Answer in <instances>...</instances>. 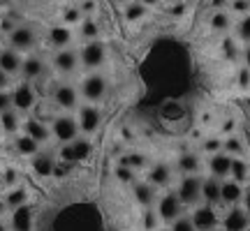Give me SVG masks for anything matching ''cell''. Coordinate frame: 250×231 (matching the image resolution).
Returning a JSON list of instances; mask_svg holds the SVG:
<instances>
[{
    "label": "cell",
    "mask_w": 250,
    "mask_h": 231,
    "mask_svg": "<svg viewBox=\"0 0 250 231\" xmlns=\"http://www.w3.org/2000/svg\"><path fill=\"white\" fill-rule=\"evenodd\" d=\"M51 139L61 143H67L72 139H77L79 136V123H77V116H72L70 111H62V114H56L51 118Z\"/></svg>",
    "instance_id": "obj_1"
},
{
    "label": "cell",
    "mask_w": 250,
    "mask_h": 231,
    "mask_svg": "<svg viewBox=\"0 0 250 231\" xmlns=\"http://www.w3.org/2000/svg\"><path fill=\"white\" fill-rule=\"evenodd\" d=\"M107 93H109V81H107V77L100 74L98 70L86 74L79 83V95L86 99V102H93V104H95V102H102V99L107 97Z\"/></svg>",
    "instance_id": "obj_2"
},
{
    "label": "cell",
    "mask_w": 250,
    "mask_h": 231,
    "mask_svg": "<svg viewBox=\"0 0 250 231\" xmlns=\"http://www.w3.org/2000/svg\"><path fill=\"white\" fill-rule=\"evenodd\" d=\"M79 60H81V67L88 72H95L100 70L104 62H107V44L102 39H88L83 42L79 49Z\"/></svg>",
    "instance_id": "obj_3"
},
{
    "label": "cell",
    "mask_w": 250,
    "mask_h": 231,
    "mask_svg": "<svg viewBox=\"0 0 250 231\" xmlns=\"http://www.w3.org/2000/svg\"><path fill=\"white\" fill-rule=\"evenodd\" d=\"M90 155H93V141H90L86 134L77 136V139H72L67 143H62L61 151H58V157L62 162H70V164H81V162L88 160Z\"/></svg>",
    "instance_id": "obj_4"
},
{
    "label": "cell",
    "mask_w": 250,
    "mask_h": 231,
    "mask_svg": "<svg viewBox=\"0 0 250 231\" xmlns=\"http://www.w3.org/2000/svg\"><path fill=\"white\" fill-rule=\"evenodd\" d=\"M202 180L204 178L197 176V173H186V176L179 180V185H176V194H179L181 204L186 206V208H192L202 201Z\"/></svg>",
    "instance_id": "obj_5"
},
{
    "label": "cell",
    "mask_w": 250,
    "mask_h": 231,
    "mask_svg": "<svg viewBox=\"0 0 250 231\" xmlns=\"http://www.w3.org/2000/svg\"><path fill=\"white\" fill-rule=\"evenodd\" d=\"M190 220H192V224H195L197 231L218 229V227H220V213H218V206H211V204L199 201L197 206H192Z\"/></svg>",
    "instance_id": "obj_6"
},
{
    "label": "cell",
    "mask_w": 250,
    "mask_h": 231,
    "mask_svg": "<svg viewBox=\"0 0 250 231\" xmlns=\"http://www.w3.org/2000/svg\"><path fill=\"white\" fill-rule=\"evenodd\" d=\"M77 123H79V132L90 136L100 130L102 125V111H100L98 104L93 102H86V104H79L77 107Z\"/></svg>",
    "instance_id": "obj_7"
},
{
    "label": "cell",
    "mask_w": 250,
    "mask_h": 231,
    "mask_svg": "<svg viewBox=\"0 0 250 231\" xmlns=\"http://www.w3.org/2000/svg\"><path fill=\"white\" fill-rule=\"evenodd\" d=\"M37 104L35 86L30 81H21L12 90V109H17L19 114H30Z\"/></svg>",
    "instance_id": "obj_8"
},
{
    "label": "cell",
    "mask_w": 250,
    "mask_h": 231,
    "mask_svg": "<svg viewBox=\"0 0 250 231\" xmlns=\"http://www.w3.org/2000/svg\"><path fill=\"white\" fill-rule=\"evenodd\" d=\"M79 88L77 86H72V83H56L54 93H51V102H54V107H58L61 111H77L79 107Z\"/></svg>",
    "instance_id": "obj_9"
},
{
    "label": "cell",
    "mask_w": 250,
    "mask_h": 231,
    "mask_svg": "<svg viewBox=\"0 0 250 231\" xmlns=\"http://www.w3.org/2000/svg\"><path fill=\"white\" fill-rule=\"evenodd\" d=\"M9 46L17 49L19 54H26V51H33L37 44V30L28 23H17V28L7 35Z\"/></svg>",
    "instance_id": "obj_10"
},
{
    "label": "cell",
    "mask_w": 250,
    "mask_h": 231,
    "mask_svg": "<svg viewBox=\"0 0 250 231\" xmlns=\"http://www.w3.org/2000/svg\"><path fill=\"white\" fill-rule=\"evenodd\" d=\"M51 67H54L58 74L62 77H70L81 67L79 60V51L72 49V46H65V49H56L54 58H51Z\"/></svg>",
    "instance_id": "obj_11"
},
{
    "label": "cell",
    "mask_w": 250,
    "mask_h": 231,
    "mask_svg": "<svg viewBox=\"0 0 250 231\" xmlns=\"http://www.w3.org/2000/svg\"><path fill=\"white\" fill-rule=\"evenodd\" d=\"M183 208H186V206L181 204V199L176 192H165V194L158 196V201H155V213L160 217V222H167V224H169L171 220H176L179 215H183Z\"/></svg>",
    "instance_id": "obj_12"
},
{
    "label": "cell",
    "mask_w": 250,
    "mask_h": 231,
    "mask_svg": "<svg viewBox=\"0 0 250 231\" xmlns=\"http://www.w3.org/2000/svg\"><path fill=\"white\" fill-rule=\"evenodd\" d=\"M250 227V215L243 211V206H229L227 213L220 217V229L223 231H246Z\"/></svg>",
    "instance_id": "obj_13"
},
{
    "label": "cell",
    "mask_w": 250,
    "mask_h": 231,
    "mask_svg": "<svg viewBox=\"0 0 250 231\" xmlns=\"http://www.w3.org/2000/svg\"><path fill=\"white\" fill-rule=\"evenodd\" d=\"M35 229V208L23 204L14 208L9 215V231H33Z\"/></svg>",
    "instance_id": "obj_14"
},
{
    "label": "cell",
    "mask_w": 250,
    "mask_h": 231,
    "mask_svg": "<svg viewBox=\"0 0 250 231\" xmlns=\"http://www.w3.org/2000/svg\"><path fill=\"white\" fill-rule=\"evenodd\" d=\"M146 180H148L153 187L165 190V187H169L171 183H174V169H171L167 162H155V164H151V167L146 169Z\"/></svg>",
    "instance_id": "obj_15"
},
{
    "label": "cell",
    "mask_w": 250,
    "mask_h": 231,
    "mask_svg": "<svg viewBox=\"0 0 250 231\" xmlns=\"http://www.w3.org/2000/svg\"><path fill=\"white\" fill-rule=\"evenodd\" d=\"M21 130H23L28 136H33L40 146L46 141H51V127H49L42 118H37V116H28L26 120H21Z\"/></svg>",
    "instance_id": "obj_16"
},
{
    "label": "cell",
    "mask_w": 250,
    "mask_h": 231,
    "mask_svg": "<svg viewBox=\"0 0 250 231\" xmlns=\"http://www.w3.org/2000/svg\"><path fill=\"white\" fill-rule=\"evenodd\" d=\"M56 155L49 151H37L33 157H30V169L33 173L40 178H51L54 176V169H56Z\"/></svg>",
    "instance_id": "obj_17"
},
{
    "label": "cell",
    "mask_w": 250,
    "mask_h": 231,
    "mask_svg": "<svg viewBox=\"0 0 250 231\" xmlns=\"http://www.w3.org/2000/svg\"><path fill=\"white\" fill-rule=\"evenodd\" d=\"M229 167H232V155H227L225 151L206 155V171H208V176H215L220 180L229 178Z\"/></svg>",
    "instance_id": "obj_18"
},
{
    "label": "cell",
    "mask_w": 250,
    "mask_h": 231,
    "mask_svg": "<svg viewBox=\"0 0 250 231\" xmlns=\"http://www.w3.org/2000/svg\"><path fill=\"white\" fill-rule=\"evenodd\" d=\"M21 77H23V81H37V79H42L46 74V62L42 56H35V54H30L23 58V62H21V72H19Z\"/></svg>",
    "instance_id": "obj_19"
},
{
    "label": "cell",
    "mask_w": 250,
    "mask_h": 231,
    "mask_svg": "<svg viewBox=\"0 0 250 231\" xmlns=\"http://www.w3.org/2000/svg\"><path fill=\"white\" fill-rule=\"evenodd\" d=\"M243 192H246V187L241 183H236L234 178H223V183H220V204L223 206H239L243 199Z\"/></svg>",
    "instance_id": "obj_20"
},
{
    "label": "cell",
    "mask_w": 250,
    "mask_h": 231,
    "mask_svg": "<svg viewBox=\"0 0 250 231\" xmlns=\"http://www.w3.org/2000/svg\"><path fill=\"white\" fill-rule=\"evenodd\" d=\"M132 196L142 208H153L158 201V187H153L148 180H134L132 183Z\"/></svg>",
    "instance_id": "obj_21"
},
{
    "label": "cell",
    "mask_w": 250,
    "mask_h": 231,
    "mask_svg": "<svg viewBox=\"0 0 250 231\" xmlns=\"http://www.w3.org/2000/svg\"><path fill=\"white\" fill-rule=\"evenodd\" d=\"M21 62H23V56L19 54L17 49H12V46L0 49V70L7 72L9 77H17L21 72Z\"/></svg>",
    "instance_id": "obj_22"
},
{
    "label": "cell",
    "mask_w": 250,
    "mask_h": 231,
    "mask_svg": "<svg viewBox=\"0 0 250 231\" xmlns=\"http://www.w3.org/2000/svg\"><path fill=\"white\" fill-rule=\"evenodd\" d=\"M72 39H74L72 26H65V23H56V26L49 28V44L54 46V49H65V46H70Z\"/></svg>",
    "instance_id": "obj_23"
},
{
    "label": "cell",
    "mask_w": 250,
    "mask_h": 231,
    "mask_svg": "<svg viewBox=\"0 0 250 231\" xmlns=\"http://www.w3.org/2000/svg\"><path fill=\"white\" fill-rule=\"evenodd\" d=\"M208 28L213 30L215 35H227L229 30H234V19L229 12L225 9H215L213 14L208 17Z\"/></svg>",
    "instance_id": "obj_24"
},
{
    "label": "cell",
    "mask_w": 250,
    "mask_h": 231,
    "mask_svg": "<svg viewBox=\"0 0 250 231\" xmlns=\"http://www.w3.org/2000/svg\"><path fill=\"white\" fill-rule=\"evenodd\" d=\"M220 178L208 176L202 180V201L211 206H220Z\"/></svg>",
    "instance_id": "obj_25"
},
{
    "label": "cell",
    "mask_w": 250,
    "mask_h": 231,
    "mask_svg": "<svg viewBox=\"0 0 250 231\" xmlns=\"http://www.w3.org/2000/svg\"><path fill=\"white\" fill-rule=\"evenodd\" d=\"M12 146H14L17 155H21V157H33V155L40 151V143H37L33 136H28L26 132H21V134L17 132V134H14Z\"/></svg>",
    "instance_id": "obj_26"
},
{
    "label": "cell",
    "mask_w": 250,
    "mask_h": 231,
    "mask_svg": "<svg viewBox=\"0 0 250 231\" xmlns=\"http://www.w3.org/2000/svg\"><path fill=\"white\" fill-rule=\"evenodd\" d=\"M176 171L179 173H199L202 171V157L197 153H181L176 157Z\"/></svg>",
    "instance_id": "obj_27"
},
{
    "label": "cell",
    "mask_w": 250,
    "mask_h": 231,
    "mask_svg": "<svg viewBox=\"0 0 250 231\" xmlns=\"http://www.w3.org/2000/svg\"><path fill=\"white\" fill-rule=\"evenodd\" d=\"M28 187L26 185H14V187H7V192H5V196H2V201H5V206H7V211H14V208H19V206L28 204Z\"/></svg>",
    "instance_id": "obj_28"
},
{
    "label": "cell",
    "mask_w": 250,
    "mask_h": 231,
    "mask_svg": "<svg viewBox=\"0 0 250 231\" xmlns=\"http://www.w3.org/2000/svg\"><path fill=\"white\" fill-rule=\"evenodd\" d=\"M146 17H148V7L142 5L139 0H130V2L123 5V19L127 23H139V21H144Z\"/></svg>",
    "instance_id": "obj_29"
},
{
    "label": "cell",
    "mask_w": 250,
    "mask_h": 231,
    "mask_svg": "<svg viewBox=\"0 0 250 231\" xmlns=\"http://www.w3.org/2000/svg\"><path fill=\"white\" fill-rule=\"evenodd\" d=\"M0 130L5 134H17L21 130V114L17 109H7L0 114Z\"/></svg>",
    "instance_id": "obj_30"
},
{
    "label": "cell",
    "mask_w": 250,
    "mask_h": 231,
    "mask_svg": "<svg viewBox=\"0 0 250 231\" xmlns=\"http://www.w3.org/2000/svg\"><path fill=\"white\" fill-rule=\"evenodd\" d=\"M223 151L227 155H232V157H243L246 155V143L239 134H225L223 136Z\"/></svg>",
    "instance_id": "obj_31"
},
{
    "label": "cell",
    "mask_w": 250,
    "mask_h": 231,
    "mask_svg": "<svg viewBox=\"0 0 250 231\" xmlns=\"http://www.w3.org/2000/svg\"><path fill=\"white\" fill-rule=\"evenodd\" d=\"M229 178H234L236 183L246 185L250 180V164L243 157H232V167H229Z\"/></svg>",
    "instance_id": "obj_32"
},
{
    "label": "cell",
    "mask_w": 250,
    "mask_h": 231,
    "mask_svg": "<svg viewBox=\"0 0 250 231\" xmlns=\"http://www.w3.org/2000/svg\"><path fill=\"white\" fill-rule=\"evenodd\" d=\"M118 164H125V167H130V169L139 171V169H146L148 167V155H144V153H125V155H121V160H118Z\"/></svg>",
    "instance_id": "obj_33"
},
{
    "label": "cell",
    "mask_w": 250,
    "mask_h": 231,
    "mask_svg": "<svg viewBox=\"0 0 250 231\" xmlns=\"http://www.w3.org/2000/svg\"><path fill=\"white\" fill-rule=\"evenodd\" d=\"M79 35L83 42H88V39H98L100 37V26H98V21L93 17H83L81 19V23H79Z\"/></svg>",
    "instance_id": "obj_34"
},
{
    "label": "cell",
    "mask_w": 250,
    "mask_h": 231,
    "mask_svg": "<svg viewBox=\"0 0 250 231\" xmlns=\"http://www.w3.org/2000/svg\"><path fill=\"white\" fill-rule=\"evenodd\" d=\"M234 35H236V42L250 44V12L243 14V17L234 23Z\"/></svg>",
    "instance_id": "obj_35"
},
{
    "label": "cell",
    "mask_w": 250,
    "mask_h": 231,
    "mask_svg": "<svg viewBox=\"0 0 250 231\" xmlns=\"http://www.w3.org/2000/svg\"><path fill=\"white\" fill-rule=\"evenodd\" d=\"M61 19H62V23H65V26H79L81 19H83V14H81L79 5H67V7H62Z\"/></svg>",
    "instance_id": "obj_36"
},
{
    "label": "cell",
    "mask_w": 250,
    "mask_h": 231,
    "mask_svg": "<svg viewBox=\"0 0 250 231\" xmlns=\"http://www.w3.org/2000/svg\"><path fill=\"white\" fill-rule=\"evenodd\" d=\"M114 178H116V183H121V185H132L134 180H137V171L125 167V164H116L114 167Z\"/></svg>",
    "instance_id": "obj_37"
},
{
    "label": "cell",
    "mask_w": 250,
    "mask_h": 231,
    "mask_svg": "<svg viewBox=\"0 0 250 231\" xmlns=\"http://www.w3.org/2000/svg\"><path fill=\"white\" fill-rule=\"evenodd\" d=\"M160 227V217L155 213V208H144L142 213V229L144 231H155Z\"/></svg>",
    "instance_id": "obj_38"
},
{
    "label": "cell",
    "mask_w": 250,
    "mask_h": 231,
    "mask_svg": "<svg viewBox=\"0 0 250 231\" xmlns=\"http://www.w3.org/2000/svg\"><path fill=\"white\" fill-rule=\"evenodd\" d=\"M165 14H167V17H171V19H183L188 14V2H186V0H174V2H169V5H167Z\"/></svg>",
    "instance_id": "obj_39"
},
{
    "label": "cell",
    "mask_w": 250,
    "mask_h": 231,
    "mask_svg": "<svg viewBox=\"0 0 250 231\" xmlns=\"http://www.w3.org/2000/svg\"><path fill=\"white\" fill-rule=\"evenodd\" d=\"M223 151V136H206L202 143V153L204 155H213V153Z\"/></svg>",
    "instance_id": "obj_40"
},
{
    "label": "cell",
    "mask_w": 250,
    "mask_h": 231,
    "mask_svg": "<svg viewBox=\"0 0 250 231\" xmlns=\"http://www.w3.org/2000/svg\"><path fill=\"white\" fill-rule=\"evenodd\" d=\"M169 231H197L192 220H190V215H179L176 220H171L169 222Z\"/></svg>",
    "instance_id": "obj_41"
},
{
    "label": "cell",
    "mask_w": 250,
    "mask_h": 231,
    "mask_svg": "<svg viewBox=\"0 0 250 231\" xmlns=\"http://www.w3.org/2000/svg\"><path fill=\"white\" fill-rule=\"evenodd\" d=\"M236 86L241 90H250V70L246 65H241L239 72H236Z\"/></svg>",
    "instance_id": "obj_42"
},
{
    "label": "cell",
    "mask_w": 250,
    "mask_h": 231,
    "mask_svg": "<svg viewBox=\"0 0 250 231\" xmlns=\"http://www.w3.org/2000/svg\"><path fill=\"white\" fill-rule=\"evenodd\" d=\"M229 9L234 14H248L250 12V0H229Z\"/></svg>",
    "instance_id": "obj_43"
},
{
    "label": "cell",
    "mask_w": 250,
    "mask_h": 231,
    "mask_svg": "<svg viewBox=\"0 0 250 231\" xmlns=\"http://www.w3.org/2000/svg\"><path fill=\"white\" fill-rule=\"evenodd\" d=\"M79 9H81L83 17H93V14L98 12V0H81Z\"/></svg>",
    "instance_id": "obj_44"
},
{
    "label": "cell",
    "mask_w": 250,
    "mask_h": 231,
    "mask_svg": "<svg viewBox=\"0 0 250 231\" xmlns=\"http://www.w3.org/2000/svg\"><path fill=\"white\" fill-rule=\"evenodd\" d=\"M72 167L74 164H70V162H56V169H54V178H65L67 173L72 171Z\"/></svg>",
    "instance_id": "obj_45"
},
{
    "label": "cell",
    "mask_w": 250,
    "mask_h": 231,
    "mask_svg": "<svg viewBox=\"0 0 250 231\" xmlns=\"http://www.w3.org/2000/svg\"><path fill=\"white\" fill-rule=\"evenodd\" d=\"M2 183L7 187H14L19 183V173L17 169H5V173H2Z\"/></svg>",
    "instance_id": "obj_46"
},
{
    "label": "cell",
    "mask_w": 250,
    "mask_h": 231,
    "mask_svg": "<svg viewBox=\"0 0 250 231\" xmlns=\"http://www.w3.org/2000/svg\"><path fill=\"white\" fill-rule=\"evenodd\" d=\"M12 109V90H0V114Z\"/></svg>",
    "instance_id": "obj_47"
},
{
    "label": "cell",
    "mask_w": 250,
    "mask_h": 231,
    "mask_svg": "<svg viewBox=\"0 0 250 231\" xmlns=\"http://www.w3.org/2000/svg\"><path fill=\"white\" fill-rule=\"evenodd\" d=\"M14 28H17L14 19H9V17H2V19H0V33H2V35H9Z\"/></svg>",
    "instance_id": "obj_48"
},
{
    "label": "cell",
    "mask_w": 250,
    "mask_h": 231,
    "mask_svg": "<svg viewBox=\"0 0 250 231\" xmlns=\"http://www.w3.org/2000/svg\"><path fill=\"white\" fill-rule=\"evenodd\" d=\"M9 83H12V77H9L7 72L0 70V90H7V88H9Z\"/></svg>",
    "instance_id": "obj_49"
},
{
    "label": "cell",
    "mask_w": 250,
    "mask_h": 231,
    "mask_svg": "<svg viewBox=\"0 0 250 231\" xmlns=\"http://www.w3.org/2000/svg\"><path fill=\"white\" fill-rule=\"evenodd\" d=\"M241 58H243V65L250 70V44H243V51H241Z\"/></svg>",
    "instance_id": "obj_50"
},
{
    "label": "cell",
    "mask_w": 250,
    "mask_h": 231,
    "mask_svg": "<svg viewBox=\"0 0 250 231\" xmlns=\"http://www.w3.org/2000/svg\"><path fill=\"white\" fill-rule=\"evenodd\" d=\"M241 206H243V211L250 215V190H246L243 192V199H241Z\"/></svg>",
    "instance_id": "obj_51"
},
{
    "label": "cell",
    "mask_w": 250,
    "mask_h": 231,
    "mask_svg": "<svg viewBox=\"0 0 250 231\" xmlns=\"http://www.w3.org/2000/svg\"><path fill=\"white\" fill-rule=\"evenodd\" d=\"M139 2H142V5H146L148 9H153V7H158V5H160L162 0H139Z\"/></svg>",
    "instance_id": "obj_52"
},
{
    "label": "cell",
    "mask_w": 250,
    "mask_h": 231,
    "mask_svg": "<svg viewBox=\"0 0 250 231\" xmlns=\"http://www.w3.org/2000/svg\"><path fill=\"white\" fill-rule=\"evenodd\" d=\"M111 2H114V5H118V7H123L125 2H130V0H111Z\"/></svg>",
    "instance_id": "obj_53"
},
{
    "label": "cell",
    "mask_w": 250,
    "mask_h": 231,
    "mask_svg": "<svg viewBox=\"0 0 250 231\" xmlns=\"http://www.w3.org/2000/svg\"><path fill=\"white\" fill-rule=\"evenodd\" d=\"M5 211H7V206H5V201H2V199H0V215L5 213Z\"/></svg>",
    "instance_id": "obj_54"
},
{
    "label": "cell",
    "mask_w": 250,
    "mask_h": 231,
    "mask_svg": "<svg viewBox=\"0 0 250 231\" xmlns=\"http://www.w3.org/2000/svg\"><path fill=\"white\" fill-rule=\"evenodd\" d=\"M0 231H9V227L5 222H0Z\"/></svg>",
    "instance_id": "obj_55"
},
{
    "label": "cell",
    "mask_w": 250,
    "mask_h": 231,
    "mask_svg": "<svg viewBox=\"0 0 250 231\" xmlns=\"http://www.w3.org/2000/svg\"><path fill=\"white\" fill-rule=\"evenodd\" d=\"M246 109H248V114H250V95L246 97Z\"/></svg>",
    "instance_id": "obj_56"
},
{
    "label": "cell",
    "mask_w": 250,
    "mask_h": 231,
    "mask_svg": "<svg viewBox=\"0 0 250 231\" xmlns=\"http://www.w3.org/2000/svg\"><path fill=\"white\" fill-rule=\"evenodd\" d=\"M155 231H169V227H158Z\"/></svg>",
    "instance_id": "obj_57"
},
{
    "label": "cell",
    "mask_w": 250,
    "mask_h": 231,
    "mask_svg": "<svg viewBox=\"0 0 250 231\" xmlns=\"http://www.w3.org/2000/svg\"><path fill=\"white\" fill-rule=\"evenodd\" d=\"M165 2H174V0H165Z\"/></svg>",
    "instance_id": "obj_58"
},
{
    "label": "cell",
    "mask_w": 250,
    "mask_h": 231,
    "mask_svg": "<svg viewBox=\"0 0 250 231\" xmlns=\"http://www.w3.org/2000/svg\"><path fill=\"white\" fill-rule=\"evenodd\" d=\"M211 231H218V229H211ZM220 231H223V229H220Z\"/></svg>",
    "instance_id": "obj_59"
},
{
    "label": "cell",
    "mask_w": 250,
    "mask_h": 231,
    "mask_svg": "<svg viewBox=\"0 0 250 231\" xmlns=\"http://www.w3.org/2000/svg\"><path fill=\"white\" fill-rule=\"evenodd\" d=\"M246 231H250V227H248V229H246Z\"/></svg>",
    "instance_id": "obj_60"
},
{
    "label": "cell",
    "mask_w": 250,
    "mask_h": 231,
    "mask_svg": "<svg viewBox=\"0 0 250 231\" xmlns=\"http://www.w3.org/2000/svg\"><path fill=\"white\" fill-rule=\"evenodd\" d=\"M0 35H2V33H0Z\"/></svg>",
    "instance_id": "obj_61"
}]
</instances>
